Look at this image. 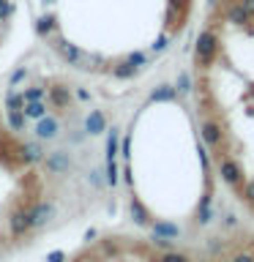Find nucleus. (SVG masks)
<instances>
[{
	"label": "nucleus",
	"instance_id": "nucleus-1",
	"mask_svg": "<svg viewBox=\"0 0 254 262\" xmlns=\"http://www.w3.org/2000/svg\"><path fill=\"white\" fill-rule=\"evenodd\" d=\"M36 156L0 118V254L25 241L41 208Z\"/></svg>",
	"mask_w": 254,
	"mask_h": 262
},
{
	"label": "nucleus",
	"instance_id": "nucleus-2",
	"mask_svg": "<svg viewBox=\"0 0 254 262\" xmlns=\"http://www.w3.org/2000/svg\"><path fill=\"white\" fill-rule=\"evenodd\" d=\"M221 55V38L216 30H202L200 36H197V47H194V66L197 71H208L213 63L219 60Z\"/></svg>",
	"mask_w": 254,
	"mask_h": 262
},
{
	"label": "nucleus",
	"instance_id": "nucleus-3",
	"mask_svg": "<svg viewBox=\"0 0 254 262\" xmlns=\"http://www.w3.org/2000/svg\"><path fill=\"white\" fill-rule=\"evenodd\" d=\"M219 175H221V180H224V183H227L229 188H238V191H241L243 183H246V178H243V167L232 159V156H224V159L219 161Z\"/></svg>",
	"mask_w": 254,
	"mask_h": 262
},
{
	"label": "nucleus",
	"instance_id": "nucleus-4",
	"mask_svg": "<svg viewBox=\"0 0 254 262\" xmlns=\"http://www.w3.org/2000/svg\"><path fill=\"white\" fill-rule=\"evenodd\" d=\"M224 19L229 25H238V28H249V25L254 22V16L246 11V6L241 3V0H227L224 6Z\"/></svg>",
	"mask_w": 254,
	"mask_h": 262
},
{
	"label": "nucleus",
	"instance_id": "nucleus-5",
	"mask_svg": "<svg viewBox=\"0 0 254 262\" xmlns=\"http://www.w3.org/2000/svg\"><path fill=\"white\" fill-rule=\"evenodd\" d=\"M200 134H202V142L208 145L210 150H219V147L224 145V126H221L219 120H205Z\"/></svg>",
	"mask_w": 254,
	"mask_h": 262
},
{
	"label": "nucleus",
	"instance_id": "nucleus-6",
	"mask_svg": "<svg viewBox=\"0 0 254 262\" xmlns=\"http://www.w3.org/2000/svg\"><path fill=\"white\" fill-rule=\"evenodd\" d=\"M213 219V205H210V191L202 196L200 208H197V224H208V221Z\"/></svg>",
	"mask_w": 254,
	"mask_h": 262
},
{
	"label": "nucleus",
	"instance_id": "nucleus-7",
	"mask_svg": "<svg viewBox=\"0 0 254 262\" xmlns=\"http://www.w3.org/2000/svg\"><path fill=\"white\" fill-rule=\"evenodd\" d=\"M175 88H170V85H161L156 93L151 96V104H156V101H175Z\"/></svg>",
	"mask_w": 254,
	"mask_h": 262
},
{
	"label": "nucleus",
	"instance_id": "nucleus-8",
	"mask_svg": "<svg viewBox=\"0 0 254 262\" xmlns=\"http://www.w3.org/2000/svg\"><path fill=\"white\" fill-rule=\"evenodd\" d=\"M159 262H192V257H186V254H180V251H164L161 257H159Z\"/></svg>",
	"mask_w": 254,
	"mask_h": 262
},
{
	"label": "nucleus",
	"instance_id": "nucleus-9",
	"mask_svg": "<svg viewBox=\"0 0 254 262\" xmlns=\"http://www.w3.org/2000/svg\"><path fill=\"white\" fill-rule=\"evenodd\" d=\"M227 262H254V254H249V251H235Z\"/></svg>",
	"mask_w": 254,
	"mask_h": 262
},
{
	"label": "nucleus",
	"instance_id": "nucleus-10",
	"mask_svg": "<svg viewBox=\"0 0 254 262\" xmlns=\"http://www.w3.org/2000/svg\"><path fill=\"white\" fill-rule=\"evenodd\" d=\"M241 194H243V200L254 208V183H243V188H241Z\"/></svg>",
	"mask_w": 254,
	"mask_h": 262
},
{
	"label": "nucleus",
	"instance_id": "nucleus-11",
	"mask_svg": "<svg viewBox=\"0 0 254 262\" xmlns=\"http://www.w3.org/2000/svg\"><path fill=\"white\" fill-rule=\"evenodd\" d=\"M241 3L246 6V11H249V14L254 16V0H241Z\"/></svg>",
	"mask_w": 254,
	"mask_h": 262
},
{
	"label": "nucleus",
	"instance_id": "nucleus-12",
	"mask_svg": "<svg viewBox=\"0 0 254 262\" xmlns=\"http://www.w3.org/2000/svg\"><path fill=\"white\" fill-rule=\"evenodd\" d=\"M221 3V0H210V6H219Z\"/></svg>",
	"mask_w": 254,
	"mask_h": 262
}]
</instances>
